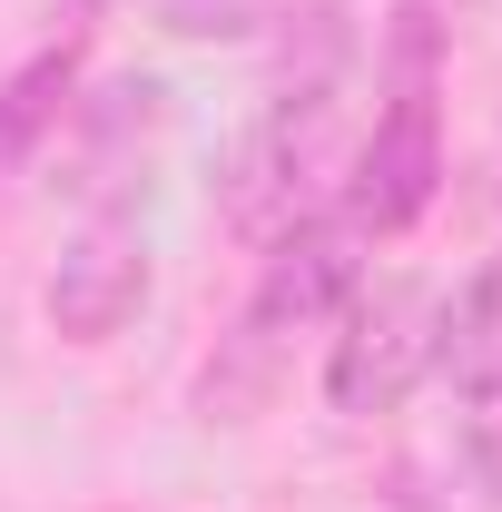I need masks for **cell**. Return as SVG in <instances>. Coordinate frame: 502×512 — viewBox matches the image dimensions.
Segmentation results:
<instances>
[{"label": "cell", "instance_id": "52a82bcc", "mask_svg": "<svg viewBox=\"0 0 502 512\" xmlns=\"http://www.w3.org/2000/svg\"><path fill=\"white\" fill-rule=\"evenodd\" d=\"M306 0H148V20L168 30V40H266V30H286Z\"/></svg>", "mask_w": 502, "mask_h": 512}, {"label": "cell", "instance_id": "277c9868", "mask_svg": "<svg viewBox=\"0 0 502 512\" xmlns=\"http://www.w3.org/2000/svg\"><path fill=\"white\" fill-rule=\"evenodd\" d=\"M365 286V227L335 207V217H296L276 247H266V276L247 296V345H286V335H315V325L345 316V296Z\"/></svg>", "mask_w": 502, "mask_h": 512}, {"label": "cell", "instance_id": "5b68a950", "mask_svg": "<svg viewBox=\"0 0 502 512\" xmlns=\"http://www.w3.org/2000/svg\"><path fill=\"white\" fill-rule=\"evenodd\" d=\"M148 286H158V266H148L138 227H79L50 266V325L69 345H109L148 316Z\"/></svg>", "mask_w": 502, "mask_h": 512}, {"label": "cell", "instance_id": "6da1fadb", "mask_svg": "<svg viewBox=\"0 0 502 512\" xmlns=\"http://www.w3.org/2000/svg\"><path fill=\"white\" fill-rule=\"evenodd\" d=\"M443 197V109H434V10L404 0L394 10V79L384 109L345 168V217L365 237H404L424 207Z\"/></svg>", "mask_w": 502, "mask_h": 512}, {"label": "cell", "instance_id": "3957f363", "mask_svg": "<svg viewBox=\"0 0 502 512\" xmlns=\"http://www.w3.org/2000/svg\"><path fill=\"white\" fill-rule=\"evenodd\" d=\"M434 365H443V286H424V276H365L345 296V316H335V345H325V404L375 424Z\"/></svg>", "mask_w": 502, "mask_h": 512}, {"label": "cell", "instance_id": "8992f818", "mask_svg": "<svg viewBox=\"0 0 502 512\" xmlns=\"http://www.w3.org/2000/svg\"><path fill=\"white\" fill-rule=\"evenodd\" d=\"M463 394H493L502 384V266H473L453 296H443V365Z\"/></svg>", "mask_w": 502, "mask_h": 512}, {"label": "cell", "instance_id": "ba28073f", "mask_svg": "<svg viewBox=\"0 0 502 512\" xmlns=\"http://www.w3.org/2000/svg\"><path fill=\"white\" fill-rule=\"evenodd\" d=\"M463 463H473V483L502 503V384L493 394H463Z\"/></svg>", "mask_w": 502, "mask_h": 512}, {"label": "cell", "instance_id": "7a4b0ae2", "mask_svg": "<svg viewBox=\"0 0 502 512\" xmlns=\"http://www.w3.org/2000/svg\"><path fill=\"white\" fill-rule=\"evenodd\" d=\"M325 128H335V60L296 69V79L237 128V148H227V168H217V207H227L237 237L276 247L296 217H315V188H325Z\"/></svg>", "mask_w": 502, "mask_h": 512}]
</instances>
